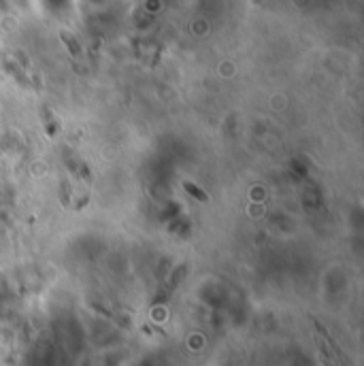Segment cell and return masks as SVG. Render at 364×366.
Here are the masks:
<instances>
[{"label": "cell", "mask_w": 364, "mask_h": 366, "mask_svg": "<svg viewBox=\"0 0 364 366\" xmlns=\"http://www.w3.org/2000/svg\"><path fill=\"white\" fill-rule=\"evenodd\" d=\"M68 202H71V196H68V183L64 181L62 183V205L68 207Z\"/></svg>", "instance_id": "277c9868"}, {"label": "cell", "mask_w": 364, "mask_h": 366, "mask_svg": "<svg viewBox=\"0 0 364 366\" xmlns=\"http://www.w3.org/2000/svg\"><path fill=\"white\" fill-rule=\"evenodd\" d=\"M184 188H186V192H188L190 196H194L196 200H200V202H209V194H207V192H203L198 186H194L192 181H184Z\"/></svg>", "instance_id": "3957f363"}, {"label": "cell", "mask_w": 364, "mask_h": 366, "mask_svg": "<svg viewBox=\"0 0 364 366\" xmlns=\"http://www.w3.org/2000/svg\"><path fill=\"white\" fill-rule=\"evenodd\" d=\"M41 113H43V126H45L47 136L53 138L55 134H58V130H60V119H58V115H55L49 107H43V109H41Z\"/></svg>", "instance_id": "6da1fadb"}, {"label": "cell", "mask_w": 364, "mask_h": 366, "mask_svg": "<svg viewBox=\"0 0 364 366\" xmlns=\"http://www.w3.org/2000/svg\"><path fill=\"white\" fill-rule=\"evenodd\" d=\"M64 40H66V43H68V45H71V51H75V53H79V47H77V43H73V40H71V38H68L66 34H64Z\"/></svg>", "instance_id": "5b68a950"}, {"label": "cell", "mask_w": 364, "mask_h": 366, "mask_svg": "<svg viewBox=\"0 0 364 366\" xmlns=\"http://www.w3.org/2000/svg\"><path fill=\"white\" fill-rule=\"evenodd\" d=\"M68 164H71V168L73 171L83 179V181H88V183H92L94 181V175H92V171H90V166L83 162V160H79L77 156H75V160L73 158H68Z\"/></svg>", "instance_id": "7a4b0ae2"}]
</instances>
